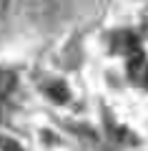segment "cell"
<instances>
[{
    "label": "cell",
    "instance_id": "obj_1",
    "mask_svg": "<svg viewBox=\"0 0 148 151\" xmlns=\"http://www.w3.org/2000/svg\"><path fill=\"white\" fill-rule=\"evenodd\" d=\"M45 93H48V98L50 101H55V103H65L68 101V88L63 86V83H48L45 86Z\"/></svg>",
    "mask_w": 148,
    "mask_h": 151
},
{
    "label": "cell",
    "instance_id": "obj_2",
    "mask_svg": "<svg viewBox=\"0 0 148 151\" xmlns=\"http://www.w3.org/2000/svg\"><path fill=\"white\" fill-rule=\"evenodd\" d=\"M0 151H25L20 144H15V141L5 139V136H0Z\"/></svg>",
    "mask_w": 148,
    "mask_h": 151
},
{
    "label": "cell",
    "instance_id": "obj_3",
    "mask_svg": "<svg viewBox=\"0 0 148 151\" xmlns=\"http://www.w3.org/2000/svg\"><path fill=\"white\" fill-rule=\"evenodd\" d=\"M15 86V78H13L10 73H3L0 70V91H8V88H13Z\"/></svg>",
    "mask_w": 148,
    "mask_h": 151
},
{
    "label": "cell",
    "instance_id": "obj_4",
    "mask_svg": "<svg viewBox=\"0 0 148 151\" xmlns=\"http://www.w3.org/2000/svg\"><path fill=\"white\" fill-rule=\"evenodd\" d=\"M143 76H146V78H143V83H146V86H148V68H146V73H143Z\"/></svg>",
    "mask_w": 148,
    "mask_h": 151
}]
</instances>
